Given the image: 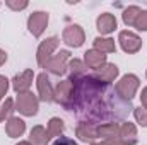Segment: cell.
Returning a JSON list of instances; mask_svg holds the SVG:
<instances>
[{"instance_id":"6da1fadb","label":"cell","mask_w":147,"mask_h":145,"mask_svg":"<svg viewBox=\"0 0 147 145\" xmlns=\"http://www.w3.org/2000/svg\"><path fill=\"white\" fill-rule=\"evenodd\" d=\"M70 82L74 91L67 111H72L79 123L92 126L123 123L134 111L130 99L121 97L113 84L103 82L94 75L86 73Z\"/></svg>"},{"instance_id":"7a4b0ae2","label":"cell","mask_w":147,"mask_h":145,"mask_svg":"<svg viewBox=\"0 0 147 145\" xmlns=\"http://www.w3.org/2000/svg\"><path fill=\"white\" fill-rule=\"evenodd\" d=\"M115 89L118 91V94H120L121 97L132 101V97L135 96V92H137V89H139V79H137L134 73H127V75H123V77L120 79V82H116Z\"/></svg>"},{"instance_id":"3957f363","label":"cell","mask_w":147,"mask_h":145,"mask_svg":"<svg viewBox=\"0 0 147 145\" xmlns=\"http://www.w3.org/2000/svg\"><path fill=\"white\" fill-rule=\"evenodd\" d=\"M17 109L26 116H34L38 113V99L31 92H22L17 96Z\"/></svg>"},{"instance_id":"277c9868","label":"cell","mask_w":147,"mask_h":145,"mask_svg":"<svg viewBox=\"0 0 147 145\" xmlns=\"http://www.w3.org/2000/svg\"><path fill=\"white\" fill-rule=\"evenodd\" d=\"M69 56H70V53L65 51V50H62V51H58L57 55H53V56L48 60V63H46L45 67L53 73V75H62V73L67 70L65 62L69 60Z\"/></svg>"},{"instance_id":"5b68a950","label":"cell","mask_w":147,"mask_h":145,"mask_svg":"<svg viewBox=\"0 0 147 145\" xmlns=\"http://www.w3.org/2000/svg\"><path fill=\"white\" fill-rule=\"evenodd\" d=\"M118 41H120L123 51H127V53H137L142 46V39L130 31H121L118 36Z\"/></svg>"},{"instance_id":"8992f818","label":"cell","mask_w":147,"mask_h":145,"mask_svg":"<svg viewBox=\"0 0 147 145\" xmlns=\"http://www.w3.org/2000/svg\"><path fill=\"white\" fill-rule=\"evenodd\" d=\"M57 46H58V38H55V36L48 38L46 41H43V43L39 44V48H38V63H39L41 67H45V65L48 63V60L53 56L51 51H55Z\"/></svg>"},{"instance_id":"52a82bcc","label":"cell","mask_w":147,"mask_h":145,"mask_svg":"<svg viewBox=\"0 0 147 145\" xmlns=\"http://www.w3.org/2000/svg\"><path fill=\"white\" fill-rule=\"evenodd\" d=\"M72 91H74V85L70 80L60 82L57 85V89H55V101L67 109L69 104H70V99H72Z\"/></svg>"},{"instance_id":"ba28073f","label":"cell","mask_w":147,"mask_h":145,"mask_svg":"<svg viewBox=\"0 0 147 145\" xmlns=\"http://www.w3.org/2000/svg\"><path fill=\"white\" fill-rule=\"evenodd\" d=\"M48 24V14L46 12H34L33 15H29L28 19V28L33 33V36H41V33L45 31Z\"/></svg>"},{"instance_id":"9c48e42d","label":"cell","mask_w":147,"mask_h":145,"mask_svg":"<svg viewBox=\"0 0 147 145\" xmlns=\"http://www.w3.org/2000/svg\"><path fill=\"white\" fill-rule=\"evenodd\" d=\"M38 92H39V99L45 103H50L55 99V91L50 84V79L46 73H39L38 75Z\"/></svg>"},{"instance_id":"30bf717a","label":"cell","mask_w":147,"mask_h":145,"mask_svg":"<svg viewBox=\"0 0 147 145\" xmlns=\"http://www.w3.org/2000/svg\"><path fill=\"white\" fill-rule=\"evenodd\" d=\"M63 41H65L69 46L79 48V46L84 43V31L80 29V26H77V24L69 26V28L63 31Z\"/></svg>"},{"instance_id":"8fae6325","label":"cell","mask_w":147,"mask_h":145,"mask_svg":"<svg viewBox=\"0 0 147 145\" xmlns=\"http://www.w3.org/2000/svg\"><path fill=\"white\" fill-rule=\"evenodd\" d=\"M84 62H86V67L98 70L99 67H103L106 63V55L98 50H89L84 53Z\"/></svg>"},{"instance_id":"7c38bea8","label":"cell","mask_w":147,"mask_h":145,"mask_svg":"<svg viewBox=\"0 0 147 145\" xmlns=\"http://www.w3.org/2000/svg\"><path fill=\"white\" fill-rule=\"evenodd\" d=\"M12 82H14L12 85H14V91L16 92H19V94L28 92L29 87H31V82H33V70H26V72L21 73V75H16Z\"/></svg>"},{"instance_id":"4fadbf2b","label":"cell","mask_w":147,"mask_h":145,"mask_svg":"<svg viewBox=\"0 0 147 145\" xmlns=\"http://www.w3.org/2000/svg\"><path fill=\"white\" fill-rule=\"evenodd\" d=\"M120 140L125 145H135L137 144V130L132 123L123 121L120 125Z\"/></svg>"},{"instance_id":"5bb4252c","label":"cell","mask_w":147,"mask_h":145,"mask_svg":"<svg viewBox=\"0 0 147 145\" xmlns=\"http://www.w3.org/2000/svg\"><path fill=\"white\" fill-rule=\"evenodd\" d=\"M116 75H118V67L113 65V63H105L103 67H99L96 70V73H94L96 79H99L103 82H108V84H111L116 79Z\"/></svg>"},{"instance_id":"9a60e30c","label":"cell","mask_w":147,"mask_h":145,"mask_svg":"<svg viewBox=\"0 0 147 145\" xmlns=\"http://www.w3.org/2000/svg\"><path fill=\"white\" fill-rule=\"evenodd\" d=\"M96 24H98V31L101 34H110L111 31H115V28H116V19H115L113 14H101L98 17Z\"/></svg>"},{"instance_id":"2e32d148","label":"cell","mask_w":147,"mask_h":145,"mask_svg":"<svg viewBox=\"0 0 147 145\" xmlns=\"http://www.w3.org/2000/svg\"><path fill=\"white\" fill-rule=\"evenodd\" d=\"M24 130H26V125L21 118H9V121L5 125V132L9 137H12V138L21 137L24 133Z\"/></svg>"},{"instance_id":"e0dca14e","label":"cell","mask_w":147,"mask_h":145,"mask_svg":"<svg viewBox=\"0 0 147 145\" xmlns=\"http://www.w3.org/2000/svg\"><path fill=\"white\" fill-rule=\"evenodd\" d=\"M77 137L84 142H92L96 137H98V126H92V125H87V123H79L77 130H75Z\"/></svg>"},{"instance_id":"ac0fdd59","label":"cell","mask_w":147,"mask_h":145,"mask_svg":"<svg viewBox=\"0 0 147 145\" xmlns=\"http://www.w3.org/2000/svg\"><path fill=\"white\" fill-rule=\"evenodd\" d=\"M50 142V137H48V132L43 128V126H34L31 130V142L33 145H46Z\"/></svg>"},{"instance_id":"d6986e66","label":"cell","mask_w":147,"mask_h":145,"mask_svg":"<svg viewBox=\"0 0 147 145\" xmlns=\"http://www.w3.org/2000/svg\"><path fill=\"white\" fill-rule=\"evenodd\" d=\"M94 50H98L101 53H113L116 50L115 39H110V38H96L94 39Z\"/></svg>"},{"instance_id":"ffe728a7","label":"cell","mask_w":147,"mask_h":145,"mask_svg":"<svg viewBox=\"0 0 147 145\" xmlns=\"http://www.w3.org/2000/svg\"><path fill=\"white\" fill-rule=\"evenodd\" d=\"M63 128H65V125H63V121L60 119V118H51L50 119V123H48V137L51 138V137H62V132H63Z\"/></svg>"},{"instance_id":"44dd1931","label":"cell","mask_w":147,"mask_h":145,"mask_svg":"<svg viewBox=\"0 0 147 145\" xmlns=\"http://www.w3.org/2000/svg\"><path fill=\"white\" fill-rule=\"evenodd\" d=\"M86 65L80 62V60H72L70 63H69V70H70V79L69 80H74V79H77V77H82V75H86Z\"/></svg>"},{"instance_id":"7402d4cb","label":"cell","mask_w":147,"mask_h":145,"mask_svg":"<svg viewBox=\"0 0 147 145\" xmlns=\"http://www.w3.org/2000/svg\"><path fill=\"white\" fill-rule=\"evenodd\" d=\"M140 9L139 7H135V5H132V7H128L125 12H123V22L127 24V26H135V21H137V17L140 15Z\"/></svg>"},{"instance_id":"603a6c76","label":"cell","mask_w":147,"mask_h":145,"mask_svg":"<svg viewBox=\"0 0 147 145\" xmlns=\"http://www.w3.org/2000/svg\"><path fill=\"white\" fill-rule=\"evenodd\" d=\"M134 114H135V119L139 125L142 126H147V109L146 108H134Z\"/></svg>"},{"instance_id":"cb8c5ba5","label":"cell","mask_w":147,"mask_h":145,"mask_svg":"<svg viewBox=\"0 0 147 145\" xmlns=\"http://www.w3.org/2000/svg\"><path fill=\"white\" fill-rule=\"evenodd\" d=\"M12 111H14V108H12V99H5V103L0 106V121H3L7 116H10Z\"/></svg>"},{"instance_id":"d4e9b609","label":"cell","mask_w":147,"mask_h":145,"mask_svg":"<svg viewBox=\"0 0 147 145\" xmlns=\"http://www.w3.org/2000/svg\"><path fill=\"white\" fill-rule=\"evenodd\" d=\"M135 28L140 31H147V12H140V15L135 21Z\"/></svg>"},{"instance_id":"484cf974","label":"cell","mask_w":147,"mask_h":145,"mask_svg":"<svg viewBox=\"0 0 147 145\" xmlns=\"http://www.w3.org/2000/svg\"><path fill=\"white\" fill-rule=\"evenodd\" d=\"M53 145H77V142L72 140V138H67V137H58L53 142Z\"/></svg>"},{"instance_id":"4316f807","label":"cell","mask_w":147,"mask_h":145,"mask_svg":"<svg viewBox=\"0 0 147 145\" xmlns=\"http://www.w3.org/2000/svg\"><path fill=\"white\" fill-rule=\"evenodd\" d=\"M7 89H9V80L0 75V99L7 94Z\"/></svg>"},{"instance_id":"83f0119b","label":"cell","mask_w":147,"mask_h":145,"mask_svg":"<svg viewBox=\"0 0 147 145\" xmlns=\"http://www.w3.org/2000/svg\"><path fill=\"white\" fill-rule=\"evenodd\" d=\"M91 145H125V144L118 138V140H105V142H101V144H91Z\"/></svg>"},{"instance_id":"f1b7e54d","label":"cell","mask_w":147,"mask_h":145,"mask_svg":"<svg viewBox=\"0 0 147 145\" xmlns=\"http://www.w3.org/2000/svg\"><path fill=\"white\" fill-rule=\"evenodd\" d=\"M7 5H9V7H12V9H24V7H28V3H26V2H21V3H14V2H7Z\"/></svg>"},{"instance_id":"f546056e","label":"cell","mask_w":147,"mask_h":145,"mask_svg":"<svg viewBox=\"0 0 147 145\" xmlns=\"http://www.w3.org/2000/svg\"><path fill=\"white\" fill-rule=\"evenodd\" d=\"M140 101H142V106L147 109V87L142 91V94H140Z\"/></svg>"},{"instance_id":"4dcf8cb0","label":"cell","mask_w":147,"mask_h":145,"mask_svg":"<svg viewBox=\"0 0 147 145\" xmlns=\"http://www.w3.org/2000/svg\"><path fill=\"white\" fill-rule=\"evenodd\" d=\"M5 62H7V55H5V51H2V50H0V67H2Z\"/></svg>"},{"instance_id":"1f68e13d","label":"cell","mask_w":147,"mask_h":145,"mask_svg":"<svg viewBox=\"0 0 147 145\" xmlns=\"http://www.w3.org/2000/svg\"><path fill=\"white\" fill-rule=\"evenodd\" d=\"M17 145H31V144H29V142H19Z\"/></svg>"}]
</instances>
